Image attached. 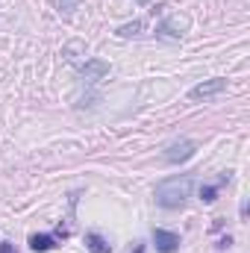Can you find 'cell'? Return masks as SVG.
Returning <instances> with one entry per match:
<instances>
[{"instance_id": "11", "label": "cell", "mask_w": 250, "mask_h": 253, "mask_svg": "<svg viewBox=\"0 0 250 253\" xmlns=\"http://www.w3.org/2000/svg\"><path fill=\"white\" fill-rule=\"evenodd\" d=\"M132 253H144V245H135V251Z\"/></svg>"}, {"instance_id": "5", "label": "cell", "mask_w": 250, "mask_h": 253, "mask_svg": "<svg viewBox=\"0 0 250 253\" xmlns=\"http://www.w3.org/2000/svg\"><path fill=\"white\" fill-rule=\"evenodd\" d=\"M80 74L88 80V83H97L109 74V65L106 62H97V59H85V65H80Z\"/></svg>"}, {"instance_id": "2", "label": "cell", "mask_w": 250, "mask_h": 253, "mask_svg": "<svg viewBox=\"0 0 250 253\" xmlns=\"http://www.w3.org/2000/svg\"><path fill=\"white\" fill-rule=\"evenodd\" d=\"M224 91H227V80L212 77V80L197 83V85L188 91V97H191V100H212V97H218V94H224Z\"/></svg>"}, {"instance_id": "3", "label": "cell", "mask_w": 250, "mask_h": 253, "mask_svg": "<svg viewBox=\"0 0 250 253\" xmlns=\"http://www.w3.org/2000/svg\"><path fill=\"white\" fill-rule=\"evenodd\" d=\"M191 156H194V141H188V138H180V141L168 144V150H165V162H171V165L186 162Z\"/></svg>"}, {"instance_id": "8", "label": "cell", "mask_w": 250, "mask_h": 253, "mask_svg": "<svg viewBox=\"0 0 250 253\" xmlns=\"http://www.w3.org/2000/svg\"><path fill=\"white\" fill-rule=\"evenodd\" d=\"M138 30H141V21H132V24H126V27H121L118 33H121V36H135Z\"/></svg>"}, {"instance_id": "6", "label": "cell", "mask_w": 250, "mask_h": 253, "mask_svg": "<svg viewBox=\"0 0 250 253\" xmlns=\"http://www.w3.org/2000/svg\"><path fill=\"white\" fill-rule=\"evenodd\" d=\"M85 245H88V251L91 253H109L112 248H109V242L100 236V233H88L85 236Z\"/></svg>"}, {"instance_id": "10", "label": "cell", "mask_w": 250, "mask_h": 253, "mask_svg": "<svg viewBox=\"0 0 250 253\" xmlns=\"http://www.w3.org/2000/svg\"><path fill=\"white\" fill-rule=\"evenodd\" d=\"M0 253H15V245H9V242H0Z\"/></svg>"}, {"instance_id": "1", "label": "cell", "mask_w": 250, "mask_h": 253, "mask_svg": "<svg viewBox=\"0 0 250 253\" xmlns=\"http://www.w3.org/2000/svg\"><path fill=\"white\" fill-rule=\"evenodd\" d=\"M188 194H191V177H188V174L168 177V180H162V183L156 186V191H153L156 206H162V209H180V206L186 203Z\"/></svg>"}, {"instance_id": "4", "label": "cell", "mask_w": 250, "mask_h": 253, "mask_svg": "<svg viewBox=\"0 0 250 253\" xmlns=\"http://www.w3.org/2000/svg\"><path fill=\"white\" fill-rule=\"evenodd\" d=\"M153 245L159 253H174L180 248V236L171 230H153Z\"/></svg>"}, {"instance_id": "9", "label": "cell", "mask_w": 250, "mask_h": 253, "mask_svg": "<svg viewBox=\"0 0 250 253\" xmlns=\"http://www.w3.org/2000/svg\"><path fill=\"white\" fill-rule=\"evenodd\" d=\"M215 194H218V186H206V189L200 191V197H203L206 203H212V200H215Z\"/></svg>"}, {"instance_id": "7", "label": "cell", "mask_w": 250, "mask_h": 253, "mask_svg": "<svg viewBox=\"0 0 250 253\" xmlns=\"http://www.w3.org/2000/svg\"><path fill=\"white\" fill-rule=\"evenodd\" d=\"M53 245H56V239H53V236H33V239H30V248H33V251H39V253L50 251Z\"/></svg>"}]
</instances>
